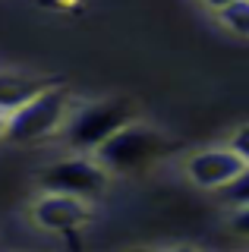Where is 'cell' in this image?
Segmentation results:
<instances>
[{
	"mask_svg": "<svg viewBox=\"0 0 249 252\" xmlns=\"http://www.w3.org/2000/svg\"><path fill=\"white\" fill-rule=\"evenodd\" d=\"M177 152V139L164 132L161 126L145 120H133L123 129H117L104 145H98L95 155L114 177H142L161 161H167Z\"/></svg>",
	"mask_w": 249,
	"mask_h": 252,
	"instance_id": "1",
	"label": "cell"
},
{
	"mask_svg": "<svg viewBox=\"0 0 249 252\" xmlns=\"http://www.w3.org/2000/svg\"><path fill=\"white\" fill-rule=\"evenodd\" d=\"M133 120H139V104L133 98H101L92 104H76L63 126V139L73 152H95Z\"/></svg>",
	"mask_w": 249,
	"mask_h": 252,
	"instance_id": "2",
	"label": "cell"
},
{
	"mask_svg": "<svg viewBox=\"0 0 249 252\" xmlns=\"http://www.w3.org/2000/svg\"><path fill=\"white\" fill-rule=\"evenodd\" d=\"M76 110V98L69 94L66 85H51L48 92H41L32 98L26 107H19L16 114L6 117V139L10 142H41L51 139L54 132H63L69 114Z\"/></svg>",
	"mask_w": 249,
	"mask_h": 252,
	"instance_id": "3",
	"label": "cell"
},
{
	"mask_svg": "<svg viewBox=\"0 0 249 252\" xmlns=\"http://www.w3.org/2000/svg\"><path fill=\"white\" fill-rule=\"evenodd\" d=\"M114 173L104 167L92 152H79L73 158H60L38 173V186L44 192H69L79 199L98 202L107 192Z\"/></svg>",
	"mask_w": 249,
	"mask_h": 252,
	"instance_id": "4",
	"label": "cell"
},
{
	"mask_svg": "<svg viewBox=\"0 0 249 252\" xmlns=\"http://www.w3.org/2000/svg\"><path fill=\"white\" fill-rule=\"evenodd\" d=\"M243 167H246V161L240 158V152L230 142L196 148V152H189L183 158V177L196 189H205V192H221Z\"/></svg>",
	"mask_w": 249,
	"mask_h": 252,
	"instance_id": "5",
	"label": "cell"
},
{
	"mask_svg": "<svg viewBox=\"0 0 249 252\" xmlns=\"http://www.w3.org/2000/svg\"><path fill=\"white\" fill-rule=\"evenodd\" d=\"M32 220L44 233H79L95 220V205L69 192H44L32 205Z\"/></svg>",
	"mask_w": 249,
	"mask_h": 252,
	"instance_id": "6",
	"label": "cell"
},
{
	"mask_svg": "<svg viewBox=\"0 0 249 252\" xmlns=\"http://www.w3.org/2000/svg\"><path fill=\"white\" fill-rule=\"evenodd\" d=\"M57 85L54 76L41 73H22V69H0V114L10 117L19 107H26L32 98Z\"/></svg>",
	"mask_w": 249,
	"mask_h": 252,
	"instance_id": "7",
	"label": "cell"
},
{
	"mask_svg": "<svg viewBox=\"0 0 249 252\" xmlns=\"http://www.w3.org/2000/svg\"><path fill=\"white\" fill-rule=\"evenodd\" d=\"M224 32L237 38H249V0H233L230 6H224L221 13H215Z\"/></svg>",
	"mask_w": 249,
	"mask_h": 252,
	"instance_id": "8",
	"label": "cell"
},
{
	"mask_svg": "<svg viewBox=\"0 0 249 252\" xmlns=\"http://www.w3.org/2000/svg\"><path fill=\"white\" fill-rule=\"evenodd\" d=\"M218 195H221V202L227 205V208H246V205H249V164Z\"/></svg>",
	"mask_w": 249,
	"mask_h": 252,
	"instance_id": "9",
	"label": "cell"
},
{
	"mask_svg": "<svg viewBox=\"0 0 249 252\" xmlns=\"http://www.w3.org/2000/svg\"><path fill=\"white\" fill-rule=\"evenodd\" d=\"M227 230L237 233L240 240H249V205H246V208H230V215H227Z\"/></svg>",
	"mask_w": 249,
	"mask_h": 252,
	"instance_id": "10",
	"label": "cell"
},
{
	"mask_svg": "<svg viewBox=\"0 0 249 252\" xmlns=\"http://www.w3.org/2000/svg\"><path fill=\"white\" fill-rule=\"evenodd\" d=\"M230 145L233 148H237V152H240V158H243V161L249 164V123H243V126H237V129H233L230 132Z\"/></svg>",
	"mask_w": 249,
	"mask_h": 252,
	"instance_id": "11",
	"label": "cell"
},
{
	"mask_svg": "<svg viewBox=\"0 0 249 252\" xmlns=\"http://www.w3.org/2000/svg\"><path fill=\"white\" fill-rule=\"evenodd\" d=\"M199 3L205 6L208 13H221L224 6H230V3H233V0H199Z\"/></svg>",
	"mask_w": 249,
	"mask_h": 252,
	"instance_id": "12",
	"label": "cell"
},
{
	"mask_svg": "<svg viewBox=\"0 0 249 252\" xmlns=\"http://www.w3.org/2000/svg\"><path fill=\"white\" fill-rule=\"evenodd\" d=\"M0 139H6V117L0 114Z\"/></svg>",
	"mask_w": 249,
	"mask_h": 252,
	"instance_id": "13",
	"label": "cell"
}]
</instances>
